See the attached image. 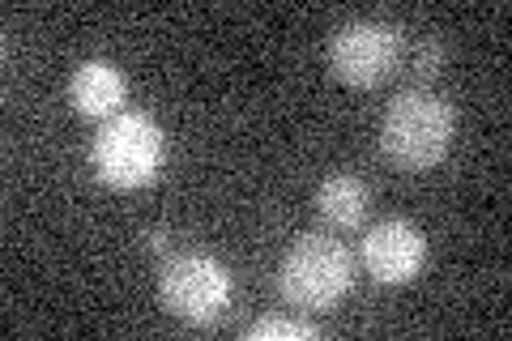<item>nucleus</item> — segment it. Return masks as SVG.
I'll return each instance as SVG.
<instances>
[{
  "label": "nucleus",
  "mask_w": 512,
  "mask_h": 341,
  "mask_svg": "<svg viewBox=\"0 0 512 341\" xmlns=\"http://www.w3.org/2000/svg\"><path fill=\"white\" fill-rule=\"evenodd\" d=\"M244 337L248 341H274V337H282V341H312V337H320V329L308 324V320H295V316H261V320L248 324Z\"/></svg>",
  "instance_id": "1a4fd4ad"
},
{
  "label": "nucleus",
  "mask_w": 512,
  "mask_h": 341,
  "mask_svg": "<svg viewBox=\"0 0 512 341\" xmlns=\"http://www.w3.org/2000/svg\"><path fill=\"white\" fill-rule=\"evenodd\" d=\"M231 269L210 252H180L158 273V299L175 320L214 324L231 307Z\"/></svg>",
  "instance_id": "20e7f679"
},
{
  "label": "nucleus",
  "mask_w": 512,
  "mask_h": 341,
  "mask_svg": "<svg viewBox=\"0 0 512 341\" xmlns=\"http://www.w3.org/2000/svg\"><path fill=\"white\" fill-rule=\"evenodd\" d=\"M367 205H372V192L359 175H329L325 184L316 188V214L325 218L338 231H350L367 218Z\"/></svg>",
  "instance_id": "6e6552de"
},
{
  "label": "nucleus",
  "mask_w": 512,
  "mask_h": 341,
  "mask_svg": "<svg viewBox=\"0 0 512 341\" xmlns=\"http://www.w3.org/2000/svg\"><path fill=\"white\" fill-rule=\"evenodd\" d=\"M406 52V30L384 18H355L333 30L329 64L350 86H380Z\"/></svg>",
  "instance_id": "39448f33"
},
{
  "label": "nucleus",
  "mask_w": 512,
  "mask_h": 341,
  "mask_svg": "<svg viewBox=\"0 0 512 341\" xmlns=\"http://www.w3.org/2000/svg\"><path fill=\"white\" fill-rule=\"evenodd\" d=\"M146 243L150 248H167V231H146Z\"/></svg>",
  "instance_id": "9b49d317"
},
{
  "label": "nucleus",
  "mask_w": 512,
  "mask_h": 341,
  "mask_svg": "<svg viewBox=\"0 0 512 341\" xmlns=\"http://www.w3.org/2000/svg\"><path fill=\"white\" fill-rule=\"evenodd\" d=\"M350 282H355V256L346 252V243L329 235H299L291 248L282 252L278 265V290L286 303L308 307V312H325L338 303Z\"/></svg>",
  "instance_id": "f03ea898"
},
{
  "label": "nucleus",
  "mask_w": 512,
  "mask_h": 341,
  "mask_svg": "<svg viewBox=\"0 0 512 341\" xmlns=\"http://www.w3.org/2000/svg\"><path fill=\"white\" fill-rule=\"evenodd\" d=\"M457 133V111L444 94L427 86H410L384 107L380 120V150L402 171H427L448 154Z\"/></svg>",
  "instance_id": "f257e3e1"
},
{
  "label": "nucleus",
  "mask_w": 512,
  "mask_h": 341,
  "mask_svg": "<svg viewBox=\"0 0 512 341\" xmlns=\"http://www.w3.org/2000/svg\"><path fill=\"white\" fill-rule=\"evenodd\" d=\"M69 94L82 116H116L124 111L128 81L111 60H82L69 77Z\"/></svg>",
  "instance_id": "0eeeda50"
},
{
  "label": "nucleus",
  "mask_w": 512,
  "mask_h": 341,
  "mask_svg": "<svg viewBox=\"0 0 512 341\" xmlns=\"http://www.w3.org/2000/svg\"><path fill=\"white\" fill-rule=\"evenodd\" d=\"M427 261V239L410 218H384L363 235V269L376 282H410Z\"/></svg>",
  "instance_id": "423d86ee"
},
{
  "label": "nucleus",
  "mask_w": 512,
  "mask_h": 341,
  "mask_svg": "<svg viewBox=\"0 0 512 341\" xmlns=\"http://www.w3.org/2000/svg\"><path fill=\"white\" fill-rule=\"evenodd\" d=\"M167 158V137L146 111H116L99 128L90 145V162L99 180L111 188H141L150 184Z\"/></svg>",
  "instance_id": "7ed1b4c3"
},
{
  "label": "nucleus",
  "mask_w": 512,
  "mask_h": 341,
  "mask_svg": "<svg viewBox=\"0 0 512 341\" xmlns=\"http://www.w3.org/2000/svg\"><path fill=\"white\" fill-rule=\"evenodd\" d=\"M440 39H427L423 47H419V56H414V73L419 77H431V73H440Z\"/></svg>",
  "instance_id": "9d476101"
}]
</instances>
